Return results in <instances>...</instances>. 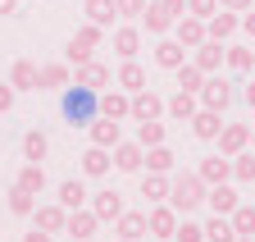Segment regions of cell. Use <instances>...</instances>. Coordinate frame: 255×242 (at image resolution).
Wrapping results in <instances>:
<instances>
[{
	"mask_svg": "<svg viewBox=\"0 0 255 242\" xmlns=\"http://www.w3.org/2000/svg\"><path fill=\"white\" fill-rule=\"evenodd\" d=\"M169 183H173L169 174H150V169H146V178H141V197H146V206L169 201Z\"/></svg>",
	"mask_w": 255,
	"mask_h": 242,
	"instance_id": "28",
	"label": "cell"
},
{
	"mask_svg": "<svg viewBox=\"0 0 255 242\" xmlns=\"http://www.w3.org/2000/svg\"><path fill=\"white\" fill-rule=\"evenodd\" d=\"M164 114V96L150 92V87H141V92H132V119L141 124V119H159Z\"/></svg>",
	"mask_w": 255,
	"mask_h": 242,
	"instance_id": "19",
	"label": "cell"
},
{
	"mask_svg": "<svg viewBox=\"0 0 255 242\" xmlns=\"http://www.w3.org/2000/svg\"><path fill=\"white\" fill-rule=\"evenodd\" d=\"M114 242H128V238H114Z\"/></svg>",
	"mask_w": 255,
	"mask_h": 242,
	"instance_id": "56",
	"label": "cell"
},
{
	"mask_svg": "<svg viewBox=\"0 0 255 242\" xmlns=\"http://www.w3.org/2000/svg\"><path fill=\"white\" fill-rule=\"evenodd\" d=\"M178 220H182V215H178L169 201H155V206L146 210V233H150V238H173V233H178Z\"/></svg>",
	"mask_w": 255,
	"mask_h": 242,
	"instance_id": "4",
	"label": "cell"
},
{
	"mask_svg": "<svg viewBox=\"0 0 255 242\" xmlns=\"http://www.w3.org/2000/svg\"><path fill=\"white\" fill-rule=\"evenodd\" d=\"M173 160H178V156H173L169 146H150V151H146V169H150V174H173Z\"/></svg>",
	"mask_w": 255,
	"mask_h": 242,
	"instance_id": "37",
	"label": "cell"
},
{
	"mask_svg": "<svg viewBox=\"0 0 255 242\" xmlns=\"http://www.w3.org/2000/svg\"><path fill=\"white\" fill-rule=\"evenodd\" d=\"M14 183H18L23 192H32V197H41V192H46V169L27 160V165L18 169V178H14Z\"/></svg>",
	"mask_w": 255,
	"mask_h": 242,
	"instance_id": "30",
	"label": "cell"
},
{
	"mask_svg": "<svg viewBox=\"0 0 255 242\" xmlns=\"http://www.w3.org/2000/svg\"><path fill=\"white\" fill-rule=\"evenodd\" d=\"M228 220H233V229H237V238H242V233H255V201H242V206L233 210V215H228Z\"/></svg>",
	"mask_w": 255,
	"mask_h": 242,
	"instance_id": "40",
	"label": "cell"
},
{
	"mask_svg": "<svg viewBox=\"0 0 255 242\" xmlns=\"http://www.w3.org/2000/svg\"><path fill=\"white\" fill-rule=\"evenodd\" d=\"M219 9V0H187V14H196V18H210Z\"/></svg>",
	"mask_w": 255,
	"mask_h": 242,
	"instance_id": "45",
	"label": "cell"
},
{
	"mask_svg": "<svg viewBox=\"0 0 255 242\" xmlns=\"http://www.w3.org/2000/svg\"><path fill=\"white\" fill-rule=\"evenodd\" d=\"M205 192H210V183L191 169V174H178L173 183H169V206L178 210V215H191V210H201L205 206Z\"/></svg>",
	"mask_w": 255,
	"mask_h": 242,
	"instance_id": "1",
	"label": "cell"
},
{
	"mask_svg": "<svg viewBox=\"0 0 255 242\" xmlns=\"http://www.w3.org/2000/svg\"><path fill=\"white\" fill-rule=\"evenodd\" d=\"M251 55H255V46H251Z\"/></svg>",
	"mask_w": 255,
	"mask_h": 242,
	"instance_id": "57",
	"label": "cell"
},
{
	"mask_svg": "<svg viewBox=\"0 0 255 242\" xmlns=\"http://www.w3.org/2000/svg\"><path fill=\"white\" fill-rule=\"evenodd\" d=\"M205 242H237V229L228 215H210L205 220Z\"/></svg>",
	"mask_w": 255,
	"mask_h": 242,
	"instance_id": "33",
	"label": "cell"
},
{
	"mask_svg": "<svg viewBox=\"0 0 255 242\" xmlns=\"http://www.w3.org/2000/svg\"><path fill=\"white\" fill-rule=\"evenodd\" d=\"M219 133H223V114L219 110H196L191 114V137H201V142H219Z\"/></svg>",
	"mask_w": 255,
	"mask_h": 242,
	"instance_id": "11",
	"label": "cell"
},
{
	"mask_svg": "<svg viewBox=\"0 0 255 242\" xmlns=\"http://www.w3.org/2000/svg\"><path fill=\"white\" fill-rule=\"evenodd\" d=\"M242 27V14H233V9H214L210 18H205V32H210V41H228L233 32Z\"/></svg>",
	"mask_w": 255,
	"mask_h": 242,
	"instance_id": "14",
	"label": "cell"
},
{
	"mask_svg": "<svg viewBox=\"0 0 255 242\" xmlns=\"http://www.w3.org/2000/svg\"><path fill=\"white\" fill-rule=\"evenodd\" d=\"M82 14H87V23H96V27H110V23L119 18L114 0H82Z\"/></svg>",
	"mask_w": 255,
	"mask_h": 242,
	"instance_id": "29",
	"label": "cell"
},
{
	"mask_svg": "<svg viewBox=\"0 0 255 242\" xmlns=\"http://www.w3.org/2000/svg\"><path fill=\"white\" fill-rule=\"evenodd\" d=\"M242 32H246V37H255V5L242 14Z\"/></svg>",
	"mask_w": 255,
	"mask_h": 242,
	"instance_id": "49",
	"label": "cell"
},
{
	"mask_svg": "<svg viewBox=\"0 0 255 242\" xmlns=\"http://www.w3.org/2000/svg\"><path fill=\"white\" fill-rule=\"evenodd\" d=\"M173 73H178V87H182V92H201L205 78H210V73H201L196 64H182V69H173Z\"/></svg>",
	"mask_w": 255,
	"mask_h": 242,
	"instance_id": "41",
	"label": "cell"
},
{
	"mask_svg": "<svg viewBox=\"0 0 255 242\" xmlns=\"http://www.w3.org/2000/svg\"><path fill=\"white\" fill-rule=\"evenodd\" d=\"M196 174L205 178L210 188H214V183H228V178H233V156H223V151H219V156H205V160L196 165Z\"/></svg>",
	"mask_w": 255,
	"mask_h": 242,
	"instance_id": "16",
	"label": "cell"
},
{
	"mask_svg": "<svg viewBox=\"0 0 255 242\" xmlns=\"http://www.w3.org/2000/svg\"><path fill=\"white\" fill-rule=\"evenodd\" d=\"M32 224H37V229H46V233H69V210H64L59 201L37 206V210H32Z\"/></svg>",
	"mask_w": 255,
	"mask_h": 242,
	"instance_id": "8",
	"label": "cell"
},
{
	"mask_svg": "<svg viewBox=\"0 0 255 242\" xmlns=\"http://www.w3.org/2000/svg\"><path fill=\"white\" fill-rule=\"evenodd\" d=\"M96 105H101V114H110V119H132V92H123V87L101 92V96H96Z\"/></svg>",
	"mask_w": 255,
	"mask_h": 242,
	"instance_id": "6",
	"label": "cell"
},
{
	"mask_svg": "<svg viewBox=\"0 0 255 242\" xmlns=\"http://www.w3.org/2000/svg\"><path fill=\"white\" fill-rule=\"evenodd\" d=\"M164 137H169V128L164 124H159V119H141V124H137V142L150 151V146H164Z\"/></svg>",
	"mask_w": 255,
	"mask_h": 242,
	"instance_id": "35",
	"label": "cell"
},
{
	"mask_svg": "<svg viewBox=\"0 0 255 242\" xmlns=\"http://www.w3.org/2000/svg\"><path fill=\"white\" fill-rule=\"evenodd\" d=\"M69 233H73V242H91L96 233H101V215H96V210H87V206L69 210Z\"/></svg>",
	"mask_w": 255,
	"mask_h": 242,
	"instance_id": "7",
	"label": "cell"
},
{
	"mask_svg": "<svg viewBox=\"0 0 255 242\" xmlns=\"http://www.w3.org/2000/svg\"><path fill=\"white\" fill-rule=\"evenodd\" d=\"M205 206L214 210V215H233V210L242 206V197H237V188H228V183H214V188L205 192Z\"/></svg>",
	"mask_w": 255,
	"mask_h": 242,
	"instance_id": "22",
	"label": "cell"
},
{
	"mask_svg": "<svg viewBox=\"0 0 255 242\" xmlns=\"http://www.w3.org/2000/svg\"><path fill=\"white\" fill-rule=\"evenodd\" d=\"M242 101H246V105L255 110V82H246V87H242Z\"/></svg>",
	"mask_w": 255,
	"mask_h": 242,
	"instance_id": "51",
	"label": "cell"
},
{
	"mask_svg": "<svg viewBox=\"0 0 255 242\" xmlns=\"http://www.w3.org/2000/svg\"><path fill=\"white\" fill-rule=\"evenodd\" d=\"M23 242H55V233H46V229H37V224H32V229L23 233Z\"/></svg>",
	"mask_w": 255,
	"mask_h": 242,
	"instance_id": "47",
	"label": "cell"
},
{
	"mask_svg": "<svg viewBox=\"0 0 255 242\" xmlns=\"http://www.w3.org/2000/svg\"><path fill=\"white\" fill-rule=\"evenodd\" d=\"M196 96H201V105H205V110H219V114H223V110L233 105V96H237V92H233V82H228V78L210 73V78H205V87H201Z\"/></svg>",
	"mask_w": 255,
	"mask_h": 242,
	"instance_id": "5",
	"label": "cell"
},
{
	"mask_svg": "<svg viewBox=\"0 0 255 242\" xmlns=\"http://www.w3.org/2000/svg\"><path fill=\"white\" fill-rule=\"evenodd\" d=\"M251 151H255V128H251Z\"/></svg>",
	"mask_w": 255,
	"mask_h": 242,
	"instance_id": "54",
	"label": "cell"
},
{
	"mask_svg": "<svg viewBox=\"0 0 255 242\" xmlns=\"http://www.w3.org/2000/svg\"><path fill=\"white\" fill-rule=\"evenodd\" d=\"M155 242H173V238H155Z\"/></svg>",
	"mask_w": 255,
	"mask_h": 242,
	"instance_id": "55",
	"label": "cell"
},
{
	"mask_svg": "<svg viewBox=\"0 0 255 242\" xmlns=\"http://www.w3.org/2000/svg\"><path fill=\"white\" fill-rule=\"evenodd\" d=\"M37 64H32V59H14V69H9V87L14 92H37Z\"/></svg>",
	"mask_w": 255,
	"mask_h": 242,
	"instance_id": "27",
	"label": "cell"
},
{
	"mask_svg": "<svg viewBox=\"0 0 255 242\" xmlns=\"http://www.w3.org/2000/svg\"><path fill=\"white\" fill-rule=\"evenodd\" d=\"M233 178L237 183H255V151L246 146L242 156H233Z\"/></svg>",
	"mask_w": 255,
	"mask_h": 242,
	"instance_id": "39",
	"label": "cell"
},
{
	"mask_svg": "<svg viewBox=\"0 0 255 242\" xmlns=\"http://www.w3.org/2000/svg\"><path fill=\"white\" fill-rule=\"evenodd\" d=\"M73 82L91 87V92H105V87H110V69L96 64V59H87V64H73Z\"/></svg>",
	"mask_w": 255,
	"mask_h": 242,
	"instance_id": "17",
	"label": "cell"
},
{
	"mask_svg": "<svg viewBox=\"0 0 255 242\" xmlns=\"http://www.w3.org/2000/svg\"><path fill=\"white\" fill-rule=\"evenodd\" d=\"M119 124H123V119L96 114V119H91V142H96V146H110V151H114V146L123 142V128H119Z\"/></svg>",
	"mask_w": 255,
	"mask_h": 242,
	"instance_id": "15",
	"label": "cell"
},
{
	"mask_svg": "<svg viewBox=\"0 0 255 242\" xmlns=\"http://www.w3.org/2000/svg\"><path fill=\"white\" fill-rule=\"evenodd\" d=\"M237 242H255V233H242V238H237Z\"/></svg>",
	"mask_w": 255,
	"mask_h": 242,
	"instance_id": "53",
	"label": "cell"
},
{
	"mask_svg": "<svg viewBox=\"0 0 255 242\" xmlns=\"http://www.w3.org/2000/svg\"><path fill=\"white\" fill-rule=\"evenodd\" d=\"M110 165H114L110 146H96V142H91V146L82 151V174H87V178H105V174H110Z\"/></svg>",
	"mask_w": 255,
	"mask_h": 242,
	"instance_id": "21",
	"label": "cell"
},
{
	"mask_svg": "<svg viewBox=\"0 0 255 242\" xmlns=\"http://www.w3.org/2000/svg\"><path fill=\"white\" fill-rule=\"evenodd\" d=\"M91 210H96V215H101V224H105V220H119L128 206H123V197H119L114 188H101V192L91 197Z\"/></svg>",
	"mask_w": 255,
	"mask_h": 242,
	"instance_id": "25",
	"label": "cell"
},
{
	"mask_svg": "<svg viewBox=\"0 0 255 242\" xmlns=\"http://www.w3.org/2000/svg\"><path fill=\"white\" fill-rule=\"evenodd\" d=\"M46 151H50V137H46L41 128H32V133H23V160H32V165H41V160H46Z\"/></svg>",
	"mask_w": 255,
	"mask_h": 242,
	"instance_id": "31",
	"label": "cell"
},
{
	"mask_svg": "<svg viewBox=\"0 0 255 242\" xmlns=\"http://www.w3.org/2000/svg\"><path fill=\"white\" fill-rule=\"evenodd\" d=\"M123 92H141L146 87V69L137 64V59H123V69H119V78H114Z\"/></svg>",
	"mask_w": 255,
	"mask_h": 242,
	"instance_id": "34",
	"label": "cell"
},
{
	"mask_svg": "<svg viewBox=\"0 0 255 242\" xmlns=\"http://www.w3.org/2000/svg\"><path fill=\"white\" fill-rule=\"evenodd\" d=\"M69 82H73L69 64H46V69L37 73V92H64Z\"/></svg>",
	"mask_w": 255,
	"mask_h": 242,
	"instance_id": "26",
	"label": "cell"
},
{
	"mask_svg": "<svg viewBox=\"0 0 255 242\" xmlns=\"http://www.w3.org/2000/svg\"><path fill=\"white\" fill-rule=\"evenodd\" d=\"M114 9H119V18H141L146 0H114Z\"/></svg>",
	"mask_w": 255,
	"mask_h": 242,
	"instance_id": "44",
	"label": "cell"
},
{
	"mask_svg": "<svg viewBox=\"0 0 255 242\" xmlns=\"http://www.w3.org/2000/svg\"><path fill=\"white\" fill-rule=\"evenodd\" d=\"M59 206H64V210L87 206V188L78 183V178H64V183H59Z\"/></svg>",
	"mask_w": 255,
	"mask_h": 242,
	"instance_id": "36",
	"label": "cell"
},
{
	"mask_svg": "<svg viewBox=\"0 0 255 242\" xmlns=\"http://www.w3.org/2000/svg\"><path fill=\"white\" fill-rule=\"evenodd\" d=\"M223 64H228L233 73H251V69H255V55H251V50H242V46H228Z\"/></svg>",
	"mask_w": 255,
	"mask_h": 242,
	"instance_id": "42",
	"label": "cell"
},
{
	"mask_svg": "<svg viewBox=\"0 0 255 242\" xmlns=\"http://www.w3.org/2000/svg\"><path fill=\"white\" fill-rule=\"evenodd\" d=\"M155 64H159V69H169V73L182 69V64H187V46H182L178 37H164V41L155 46Z\"/></svg>",
	"mask_w": 255,
	"mask_h": 242,
	"instance_id": "20",
	"label": "cell"
},
{
	"mask_svg": "<svg viewBox=\"0 0 255 242\" xmlns=\"http://www.w3.org/2000/svg\"><path fill=\"white\" fill-rule=\"evenodd\" d=\"M114 233L128 238V242H141L146 238V210H123V215L114 220Z\"/></svg>",
	"mask_w": 255,
	"mask_h": 242,
	"instance_id": "24",
	"label": "cell"
},
{
	"mask_svg": "<svg viewBox=\"0 0 255 242\" xmlns=\"http://www.w3.org/2000/svg\"><path fill=\"white\" fill-rule=\"evenodd\" d=\"M246 146H251V124H223V133H219L223 156H242Z\"/></svg>",
	"mask_w": 255,
	"mask_h": 242,
	"instance_id": "18",
	"label": "cell"
},
{
	"mask_svg": "<svg viewBox=\"0 0 255 242\" xmlns=\"http://www.w3.org/2000/svg\"><path fill=\"white\" fill-rule=\"evenodd\" d=\"M173 242H205V224H196V220H178V233H173Z\"/></svg>",
	"mask_w": 255,
	"mask_h": 242,
	"instance_id": "43",
	"label": "cell"
},
{
	"mask_svg": "<svg viewBox=\"0 0 255 242\" xmlns=\"http://www.w3.org/2000/svg\"><path fill=\"white\" fill-rule=\"evenodd\" d=\"M137 50H141V32L137 27H119L114 32V55L119 59H137Z\"/></svg>",
	"mask_w": 255,
	"mask_h": 242,
	"instance_id": "32",
	"label": "cell"
},
{
	"mask_svg": "<svg viewBox=\"0 0 255 242\" xmlns=\"http://www.w3.org/2000/svg\"><path fill=\"white\" fill-rule=\"evenodd\" d=\"M110 156H114V169H119V174H137V169L146 165V146H141V142H119Z\"/></svg>",
	"mask_w": 255,
	"mask_h": 242,
	"instance_id": "9",
	"label": "cell"
},
{
	"mask_svg": "<svg viewBox=\"0 0 255 242\" xmlns=\"http://www.w3.org/2000/svg\"><path fill=\"white\" fill-rule=\"evenodd\" d=\"M14 5H18V0H0V14H14Z\"/></svg>",
	"mask_w": 255,
	"mask_h": 242,
	"instance_id": "52",
	"label": "cell"
},
{
	"mask_svg": "<svg viewBox=\"0 0 255 242\" xmlns=\"http://www.w3.org/2000/svg\"><path fill=\"white\" fill-rule=\"evenodd\" d=\"M173 37H178L187 50H196V46L210 37V32H205V18H196V14H182V18L173 23Z\"/></svg>",
	"mask_w": 255,
	"mask_h": 242,
	"instance_id": "13",
	"label": "cell"
},
{
	"mask_svg": "<svg viewBox=\"0 0 255 242\" xmlns=\"http://www.w3.org/2000/svg\"><path fill=\"white\" fill-rule=\"evenodd\" d=\"M164 9H169L173 18H182V14H187V0H164Z\"/></svg>",
	"mask_w": 255,
	"mask_h": 242,
	"instance_id": "50",
	"label": "cell"
},
{
	"mask_svg": "<svg viewBox=\"0 0 255 242\" xmlns=\"http://www.w3.org/2000/svg\"><path fill=\"white\" fill-rule=\"evenodd\" d=\"M101 41H105V27H96V23H82L78 32H73V41H69V64H87V59H96V50H101Z\"/></svg>",
	"mask_w": 255,
	"mask_h": 242,
	"instance_id": "3",
	"label": "cell"
},
{
	"mask_svg": "<svg viewBox=\"0 0 255 242\" xmlns=\"http://www.w3.org/2000/svg\"><path fill=\"white\" fill-rule=\"evenodd\" d=\"M14 96H18L14 87H9V82H0V114H9V110H14Z\"/></svg>",
	"mask_w": 255,
	"mask_h": 242,
	"instance_id": "46",
	"label": "cell"
},
{
	"mask_svg": "<svg viewBox=\"0 0 255 242\" xmlns=\"http://www.w3.org/2000/svg\"><path fill=\"white\" fill-rule=\"evenodd\" d=\"M141 23H146V32H155V37H164L169 27L178 23L169 9H164V0H146V14H141Z\"/></svg>",
	"mask_w": 255,
	"mask_h": 242,
	"instance_id": "23",
	"label": "cell"
},
{
	"mask_svg": "<svg viewBox=\"0 0 255 242\" xmlns=\"http://www.w3.org/2000/svg\"><path fill=\"white\" fill-rule=\"evenodd\" d=\"M196 110H201V96H196V92H182V87L164 101V114L178 119V124H191V114H196Z\"/></svg>",
	"mask_w": 255,
	"mask_h": 242,
	"instance_id": "12",
	"label": "cell"
},
{
	"mask_svg": "<svg viewBox=\"0 0 255 242\" xmlns=\"http://www.w3.org/2000/svg\"><path fill=\"white\" fill-rule=\"evenodd\" d=\"M32 210H37V197H32V192H23L18 183L9 188V215H18V220H27L32 215Z\"/></svg>",
	"mask_w": 255,
	"mask_h": 242,
	"instance_id": "38",
	"label": "cell"
},
{
	"mask_svg": "<svg viewBox=\"0 0 255 242\" xmlns=\"http://www.w3.org/2000/svg\"><path fill=\"white\" fill-rule=\"evenodd\" d=\"M223 55H228V46H223V41H201L196 50H191V64H196L201 73H219V64H223Z\"/></svg>",
	"mask_w": 255,
	"mask_h": 242,
	"instance_id": "10",
	"label": "cell"
},
{
	"mask_svg": "<svg viewBox=\"0 0 255 242\" xmlns=\"http://www.w3.org/2000/svg\"><path fill=\"white\" fill-rule=\"evenodd\" d=\"M255 0H219V9H233V14H246Z\"/></svg>",
	"mask_w": 255,
	"mask_h": 242,
	"instance_id": "48",
	"label": "cell"
},
{
	"mask_svg": "<svg viewBox=\"0 0 255 242\" xmlns=\"http://www.w3.org/2000/svg\"><path fill=\"white\" fill-rule=\"evenodd\" d=\"M96 96H101V92H91V87H64V101H59V110H64V119H69V124H87L91 128V119L96 114H101V105H96Z\"/></svg>",
	"mask_w": 255,
	"mask_h": 242,
	"instance_id": "2",
	"label": "cell"
}]
</instances>
